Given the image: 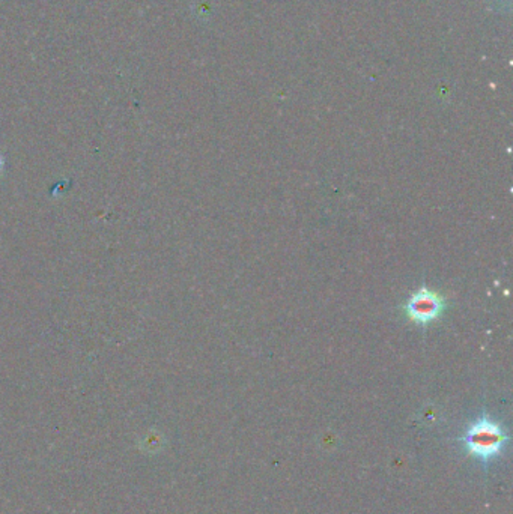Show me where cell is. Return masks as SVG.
<instances>
[{
	"label": "cell",
	"instance_id": "cell-1",
	"mask_svg": "<svg viewBox=\"0 0 513 514\" xmlns=\"http://www.w3.org/2000/svg\"><path fill=\"white\" fill-rule=\"evenodd\" d=\"M462 441L471 455L488 462L503 451L509 436L498 423L483 415L466 429Z\"/></svg>",
	"mask_w": 513,
	"mask_h": 514
},
{
	"label": "cell",
	"instance_id": "cell-2",
	"mask_svg": "<svg viewBox=\"0 0 513 514\" xmlns=\"http://www.w3.org/2000/svg\"><path fill=\"white\" fill-rule=\"evenodd\" d=\"M446 309V298L422 287L405 304V313L417 325H428L440 318Z\"/></svg>",
	"mask_w": 513,
	"mask_h": 514
}]
</instances>
